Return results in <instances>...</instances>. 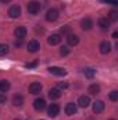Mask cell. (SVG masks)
I'll return each mask as SVG.
<instances>
[{"mask_svg":"<svg viewBox=\"0 0 118 120\" xmlns=\"http://www.w3.org/2000/svg\"><path fill=\"white\" fill-rule=\"evenodd\" d=\"M60 42H61V35H59V34H53L52 36H49V38H47V43H49V45H52V46L59 45Z\"/></svg>","mask_w":118,"mask_h":120,"instance_id":"cell-15","label":"cell"},{"mask_svg":"<svg viewBox=\"0 0 118 120\" xmlns=\"http://www.w3.org/2000/svg\"><path fill=\"white\" fill-rule=\"evenodd\" d=\"M8 45H6V43H0V56H6L7 53H8Z\"/></svg>","mask_w":118,"mask_h":120,"instance_id":"cell-23","label":"cell"},{"mask_svg":"<svg viewBox=\"0 0 118 120\" xmlns=\"http://www.w3.org/2000/svg\"><path fill=\"white\" fill-rule=\"evenodd\" d=\"M99 49H100V53L107 55V53H110V50H111V43H110V42H107V41H104V42H101V43H100Z\"/></svg>","mask_w":118,"mask_h":120,"instance_id":"cell-14","label":"cell"},{"mask_svg":"<svg viewBox=\"0 0 118 120\" xmlns=\"http://www.w3.org/2000/svg\"><path fill=\"white\" fill-rule=\"evenodd\" d=\"M53 75H59V77H64V75H67V71L64 70V68H61V67H56V66H53V67H49L47 68Z\"/></svg>","mask_w":118,"mask_h":120,"instance_id":"cell-5","label":"cell"},{"mask_svg":"<svg viewBox=\"0 0 118 120\" xmlns=\"http://www.w3.org/2000/svg\"><path fill=\"white\" fill-rule=\"evenodd\" d=\"M57 88H59V90H65V88H68V82H59V84H57Z\"/></svg>","mask_w":118,"mask_h":120,"instance_id":"cell-27","label":"cell"},{"mask_svg":"<svg viewBox=\"0 0 118 120\" xmlns=\"http://www.w3.org/2000/svg\"><path fill=\"white\" fill-rule=\"evenodd\" d=\"M110 99L114 101V102L118 101V91H111V92H110Z\"/></svg>","mask_w":118,"mask_h":120,"instance_id":"cell-26","label":"cell"},{"mask_svg":"<svg viewBox=\"0 0 118 120\" xmlns=\"http://www.w3.org/2000/svg\"><path fill=\"white\" fill-rule=\"evenodd\" d=\"M61 34H69V27H68V25L62 27V28H61Z\"/></svg>","mask_w":118,"mask_h":120,"instance_id":"cell-30","label":"cell"},{"mask_svg":"<svg viewBox=\"0 0 118 120\" xmlns=\"http://www.w3.org/2000/svg\"><path fill=\"white\" fill-rule=\"evenodd\" d=\"M104 102L103 101H96L94 103H93V106H92V109H93V113H101L103 110H104Z\"/></svg>","mask_w":118,"mask_h":120,"instance_id":"cell-12","label":"cell"},{"mask_svg":"<svg viewBox=\"0 0 118 120\" xmlns=\"http://www.w3.org/2000/svg\"><path fill=\"white\" fill-rule=\"evenodd\" d=\"M103 3H107V4H113V6H117L118 0H101Z\"/></svg>","mask_w":118,"mask_h":120,"instance_id":"cell-28","label":"cell"},{"mask_svg":"<svg viewBox=\"0 0 118 120\" xmlns=\"http://www.w3.org/2000/svg\"><path fill=\"white\" fill-rule=\"evenodd\" d=\"M40 8H42V6H40V3L36 1V0H32V1L28 3V13H29V14H38V13L40 11Z\"/></svg>","mask_w":118,"mask_h":120,"instance_id":"cell-1","label":"cell"},{"mask_svg":"<svg viewBox=\"0 0 118 120\" xmlns=\"http://www.w3.org/2000/svg\"><path fill=\"white\" fill-rule=\"evenodd\" d=\"M27 28L25 27H22V25H20V27H17L15 30H14V34H15V36L17 38H20V39H24L25 38V35H27Z\"/></svg>","mask_w":118,"mask_h":120,"instance_id":"cell-16","label":"cell"},{"mask_svg":"<svg viewBox=\"0 0 118 120\" xmlns=\"http://www.w3.org/2000/svg\"><path fill=\"white\" fill-rule=\"evenodd\" d=\"M1 1H3V3H8L10 0H1Z\"/></svg>","mask_w":118,"mask_h":120,"instance_id":"cell-34","label":"cell"},{"mask_svg":"<svg viewBox=\"0 0 118 120\" xmlns=\"http://www.w3.org/2000/svg\"><path fill=\"white\" fill-rule=\"evenodd\" d=\"M67 43L69 46H76L79 43V36L75 35V34H68L67 35Z\"/></svg>","mask_w":118,"mask_h":120,"instance_id":"cell-8","label":"cell"},{"mask_svg":"<svg viewBox=\"0 0 118 120\" xmlns=\"http://www.w3.org/2000/svg\"><path fill=\"white\" fill-rule=\"evenodd\" d=\"M28 90H29V94L38 95V94H40V91H42V84H40V82H32Z\"/></svg>","mask_w":118,"mask_h":120,"instance_id":"cell-11","label":"cell"},{"mask_svg":"<svg viewBox=\"0 0 118 120\" xmlns=\"http://www.w3.org/2000/svg\"><path fill=\"white\" fill-rule=\"evenodd\" d=\"M83 73H85V75H86L88 78H93V77L96 75V70H94V68H90V67L85 68V70H83Z\"/></svg>","mask_w":118,"mask_h":120,"instance_id":"cell-22","label":"cell"},{"mask_svg":"<svg viewBox=\"0 0 118 120\" xmlns=\"http://www.w3.org/2000/svg\"><path fill=\"white\" fill-rule=\"evenodd\" d=\"M111 120H114V119H111Z\"/></svg>","mask_w":118,"mask_h":120,"instance_id":"cell-36","label":"cell"},{"mask_svg":"<svg viewBox=\"0 0 118 120\" xmlns=\"http://www.w3.org/2000/svg\"><path fill=\"white\" fill-rule=\"evenodd\" d=\"M76 110H78V108H76V105H75V103L69 102V103H67V105H65V113H67L68 116H74V115L76 113Z\"/></svg>","mask_w":118,"mask_h":120,"instance_id":"cell-13","label":"cell"},{"mask_svg":"<svg viewBox=\"0 0 118 120\" xmlns=\"http://www.w3.org/2000/svg\"><path fill=\"white\" fill-rule=\"evenodd\" d=\"M60 55H61V56H67V55H69V49H68V46H61V48H60Z\"/></svg>","mask_w":118,"mask_h":120,"instance_id":"cell-25","label":"cell"},{"mask_svg":"<svg viewBox=\"0 0 118 120\" xmlns=\"http://www.w3.org/2000/svg\"><path fill=\"white\" fill-rule=\"evenodd\" d=\"M10 82L7 80H0V92H7L10 90Z\"/></svg>","mask_w":118,"mask_h":120,"instance_id":"cell-21","label":"cell"},{"mask_svg":"<svg viewBox=\"0 0 118 120\" xmlns=\"http://www.w3.org/2000/svg\"><path fill=\"white\" fill-rule=\"evenodd\" d=\"M117 36H118V32H117V31H115V32H113V38H117Z\"/></svg>","mask_w":118,"mask_h":120,"instance_id":"cell-33","label":"cell"},{"mask_svg":"<svg viewBox=\"0 0 118 120\" xmlns=\"http://www.w3.org/2000/svg\"><path fill=\"white\" fill-rule=\"evenodd\" d=\"M108 20H110V21H117L118 20V13L115 10H111V11L108 13Z\"/></svg>","mask_w":118,"mask_h":120,"instance_id":"cell-24","label":"cell"},{"mask_svg":"<svg viewBox=\"0 0 118 120\" xmlns=\"http://www.w3.org/2000/svg\"><path fill=\"white\" fill-rule=\"evenodd\" d=\"M88 92L90 95H97V94L100 92V85H99V84H92V85H89Z\"/></svg>","mask_w":118,"mask_h":120,"instance_id":"cell-20","label":"cell"},{"mask_svg":"<svg viewBox=\"0 0 118 120\" xmlns=\"http://www.w3.org/2000/svg\"><path fill=\"white\" fill-rule=\"evenodd\" d=\"M6 101H7V96H6L4 94H1V95H0V103H3V102H6Z\"/></svg>","mask_w":118,"mask_h":120,"instance_id":"cell-31","label":"cell"},{"mask_svg":"<svg viewBox=\"0 0 118 120\" xmlns=\"http://www.w3.org/2000/svg\"><path fill=\"white\" fill-rule=\"evenodd\" d=\"M28 52H31V53H35V52H38L39 49H40V43L36 41V39H32V41H29V43H28Z\"/></svg>","mask_w":118,"mask_h":120,"instance_id":"cell-10","label":"cell"},{"mask_svg":"<svg viewBox=\"0 0 118 120\" xmlns=\"http://www.w3.org/2000/svg\"><path fill=\"white\" fill-rule=\"evenodd\" d=\"M78 105H79L81 108H88L89 105H90V98H89L88 95H82V96H79V99H78Z\"/></svg>","mask_w":118,"mask_h":120,"instance_id":"cell-17","label":"cell"},{"mask_svg":"<svg viewBox=\"0 0 118 120\" xmlns=\"http://www.w3.org/2000/svg\"><path fill=\"white\" fill-rule=\"evenodd\" d=\"M60 96H61V91L59 88H52L49 91V98L50 99H59Z\"/></svg>","mask_w":118,"mask_h":120,"instance_id":"cell-19","label":"cell"},{"mask_svg":"<svg viewBox=\"0 0 118 120\" xmlns=\"http://www.w3.org/2000/svg\"><path fill=\"white\" fill-rule=\"evenodd\" d=\"M110 24H111V21L107 18V17H101V18H99V21H97V25L100 27V30L103 31H107L110 28Z\"/></svg>","mask_w":118,"mask_h":120,"instance_id":"cell-2","label":"cell"},{"mask_svg":"<svg viewBox=\"0 0 118 120\" xmlns=\"http://www.w3.org/2000/svg\"><path fill=\"white\" fill-rule=\"evenodd\" d=\"M8 15L11 18H18L21 15V7L20 6H11L8 10Z\"/></svg>","mask_w":118,"mask_h":120,"instance_id":"cell-6","label":"cell"},{"mask_svg":"<svg viewBox=\"0 0 118 120\" xmlns=\"http://www.w3.org/2000/svg\"><path fill=\"white\" fill-rule=\"evenodd\" d=\"M14 120H20V119H14Z\"/></svg>","mask_w":118,"mask_h":120,"instance_id":"cell-35","label":"cell"},{"mask_svg":"<svg viewBox=\"0 0 118 120\" xmlns=\"http://www.w3.org/2000/svg\"><path fill=\"white\" fill-rule=\"evenodd\" d=\"M33 108H35V110H38V112L45 110V108H46V101L42 99V98L35 99V102H33Z\"/></svg>","mask_w":118,"mask_h":120,"instance_id":"cell-4","label":"cell"},{"mask_svg":"<svg viewBox=\"0 0 118 120\" xmlns=\"http://www.w3.org/2000/svg\"><path fill=\"white\" fill-rule=\"evenodd\" d=\"M57 18H59V11H57L56 8H50V10L46 13V20H47V21H50V22L56 21Z\"/></svg>","mask_w":118,"mask_h":120,"instance_id":"cell-7","label":"cell"},{"mask_svg":"<svg viewBox=\"0 0 118 120\" xmlns=\"http://www.w3.org/2000/svg\"><path fill=\"white\" fill-rule=\"evenodd\" d=\"M14 45H15V46H21V45H22V39H20V38H18V39L14 42Z\"/></svg>","mask_w":118,"mask_h":120,"instance_id":"cell-32","label":"cell"},{"mask_svg":"<svg viewBox=\"0 0 118 120\" xmlns=\"http://www.w3.org/2000/svg\"><path fill=\"white\" fill-rule=\"evenodd\" d=\"M36 66H38V63H36V61H33V63H27V64H25V67H27V68H33V67H36Z\"/></svg>","mask_w":118,"mask_h":120,"instance_id":"cell-29","label":"cell"},{"mask_svg":"<svg viewBox=\"0 0 118 120\" xmlns=\"http://www.w3.org/2000/svg\"><path fill=\"white\" fill-rule=\"evenodd\" d=\"M47 113H49L50 117H56V116L60 113V106L57 105V103H52V105H49V108H47Z\"/></svg>","mask_w":118,"mask_h":120,"instance_id":"cell-3","label":"cell"},{"mask_svg":"<svg viewBox=\"0 0 118 120\" xmlns=\"http://www.w3.org/2000/svg\"><path fill=\"white\" fill-rule=\"evenodd\" d=\"M92 27H93V20H92L90 17H85V18L81 21V28L83 31H89Z\"/></svg>","mask_w":118,"mask_h":120,"instance_id":"cell-9","label":"cell"},{"mask_svg":"<svg viewBox=\"0 0 118 120\" xmlns=\"http://www.w3.org/2000/svg\"><path fill=\"white\" fill-rule=\"evenodd\" d=\"M13 105L17 106V108H21V106L24 105V96L20 95V94L14 95V96H13Z\"/></svg>","mask_w":118,"mask_h":120,"instance_id":"cell-18","label":"cell"}]
</instances>
